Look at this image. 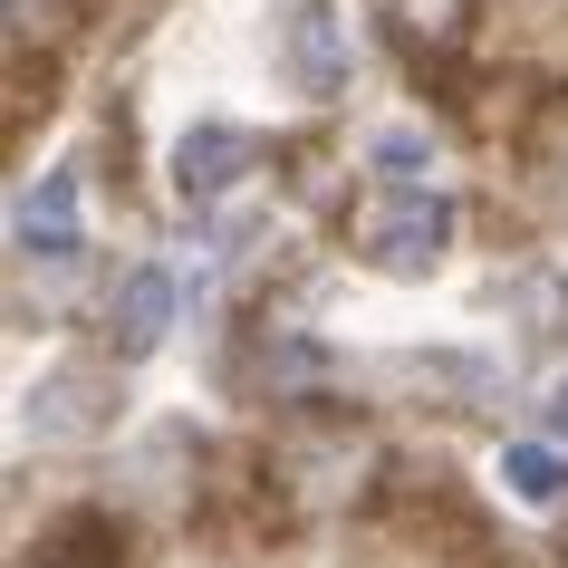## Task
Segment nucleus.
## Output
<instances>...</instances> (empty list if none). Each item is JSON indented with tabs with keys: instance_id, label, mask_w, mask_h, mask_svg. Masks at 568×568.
<instances>
[{
	"instance_id": "1",
	"label": "nucleus",
	"mask_w": 568,
	"mask_h": 568,
	"mask_svg": "<svg viewBox=\"0 0 568 568\" xmlns=\"http://www.w3.org/2000/svg\"><path fill=\"white\" fill-rule=\"evenodd\" d=\"M453 251V203L424 193V183H386L366 203V261L395 270V280H424V270Z\"/></svg>"
},
{
	"instance_id": "2",
	"label": "nucleus",
	"mask_w": 568,
	"mask_h": 568,
	"mask_svg": "<svg viewBox=\"0 0 568 568\" xmlns=\"http://www.w3.org/2000/svg\"><path fill=\"white\" fill-rule=\"evenodd\" d=\"M20 424H30L39 444H88L116 424V376L106 366H49L30 395H20Z\"/></svg>"
},
{
	"instance_id": "3",
	"label": "nucleus",
	"mask_w": 568,
	"mask_h": 568,
	"mask_svg": "<svg viewBox=\"0 0 568 568\" xmlns=\"http://www.w3.org/2000/svg\"><path fill=\"white\" fill-rule=\"evenodd\" d=\"M10 251L20 261H49V270H68L78 251H88V232H78V174H39V183H20V203H10Z\"/></svg>"
},
{
	"instance_id": "4",
	"label": "nucleus",
	"mask_w": 568,
	"mask_h": 568,
	"mask_svg": "<svg viewBox=\"0 0 568 568\" xmlns=\"http://www.w3.org/2000/svg\"><path fill=\"white\" fill-rule=\"evenodd\" d=\"M290 78H300V97H347V78H357V30H347V10L337 0H300V20H290Z\"/></svg>"
},
{
	"instance_id": "5",
	"label": "nucleus",
	"mask_w": 568,
	"mask_h": 568,
	"mask_svg": "<svg viewBox=\"0 0 568 568\" xmlns=\"http://www.w3.org/2000/svg\"><path fill=\"white\" fill-rule=\"evenodd\" d=\"M174 270L164 261H135L116 280V300H106V328H116V357L135 366V357H154V347H164V337H174Z\"/></svg>"
},
{
	"instance_id": "6",
	"label": "nucleus",
	"mask_w": 568,
	"mask_h": 568,
	"mask_svg": "<svg viewBox=\"0 0 568 568\" xmlns=\"http://www.w3.org/2000/svg\"><path fill=\"white\" fill-rule=\"evenodd\" d=\"M251 164H261V145H251L241 125H193V135L174 145V193L183 203H222Z\"/></svg>"
},
{
	"instance_id": "7",
	"label": "nucleus",
	"mask_w": 568,
	"mask_h": 568,
	"mask_svg": "<svg viewBox=\"0 0 568 568\" xmlns=\"http://www.w3.org/2000/svg\"><path fill=\"white\" fill-rule=\"evenodd\" d=\"M501 481H510V501L549 510V501H559V481H568V463H559V444H510L501 453Z\"/></svg>"
},
{
	"instance_id": "8",
	"label": "nucleus",
	"mask_w": 568,
	"mask_h": 568,
	"mask_svg": "<svg viewBox=\"0 0 568 568\" xmlns=\"http://www.w3.org/2000/svg\"><path fill=\"white\" fill-rule=\"evenodd\" d=\"M376 164H386L395 183H415V164H434V135H424V125H386V135H376Z\"/></svg>"
},
{
	"instance_id": "9",
	"label": "nucleus",
	"mask_w": 568,
	"mask_h": 568,
	"mask_svg": "<svg viewBox=\"0 0 568 568\" xmlns=\"http://www.w3.org/2000/svg\"><path fill=\"white\" fill-rule=\"evenodd\" d=\"M549 434H559V444H568V386L549 395Z\"/></svg>"
}]
</instances>
